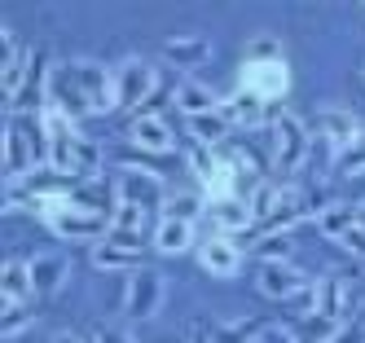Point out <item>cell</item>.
Instances as JSON below:
<instances>
[{
	"instance_id": "1",
	"label": "cell",
	"mask_w": 365,
	"mask_h": 343,
	"mask_svg": "<svg viewBox=\"0 0 365 343\" xmlns=\"http://www.w3.org/2000/svg\"><path fill=\"white\" fill-rule=\"evenodd\" d=\"M44 106L62 111L66 119H84L97 111L115 106V71H106L101 62L75 58L58 71H48V88H44Z\"/></svg>"
},
{
	"instance_id": "2",
	"label": "cell",
	"mask_w": 365,
	"mask_h": 343,
	"mask_svg": "<svg viewBox=\"0 0 365 343\" xmlns=\"http://www.w3.org/2000/svg\"><path fill=\"white\" fill-rule=\"evenodd\" d=\"M123 312L133 317V322H150L154 312L163 308V295H168V277L159 269H150V264H141L137 273H128V290H123Z\"/></svg>"
},
{
	"instance_id": "3",
	"label": "cell",
	"mask_w": 365,
	"mask_h": 343,
	"mask_svg": "<svg viewBox=\"0 0 365 343\" xmlns=\"http://www.w3.org/2000/svg\"><path fill=\"white\" fill-rule=\"evenodd\" d=\"M273 163L277 172H299L308 163V128L291 111H282L273 119Z\"/></svg>"
},
{
	"instance_id": "4",
	"label": "cell",
	"mask_w": 365,
	"mask_h": 343,
	"mask_svg": "<svg viewBox=\"0 0 365 343\" xmlns=\"http://www.w3.org/2000/svg\"><path fill=\"white\" fill-rule=\"evenodd\" d=\"M286 88H291V71H286L282 58L269 62H242V93H251L255 101H282Z\"/></svg>"
},
{
	"instance_id": "5",
	"label": "cell",
	"mask_w": 365,
	"mask_h": 343,
	"mask_svg": "<svg viewBox=\"0 0 365 343\" xmlns=\"http://www.w3.org/2000/svg\"><path fill=\"white\" fill-rule=\"evenodd\" d=\"M317 286L299 264H264L259 269V295L264 300H282V304H291L299 295H308V290Z\"/></svg>"
},
{
	"instance_id": "6",
	"label": "cell",
	"mask_w": 365,
	"mask_h": 343,
	"mask_svg": "<svg viewBox=\"0 0 365 343\" xmlns=\"http://www.w3.org/2000/svg\"><path fill=\"white\" fill-rule=\"evenodd\" d=\"M154 66L145 58H128L119 71H115V106H123V111H137V101H145L154 93Z\"/></svg>"
},
{
	"instance_id": "7",
	"label": "cell",
	"mask_w": 365,
	"mask_h": 343,
	"mask_svg": "<svg viewBox=\"0 0 365 343\" xmlns=\"http://www.w3.org/2000/svg\"><path fill=\"white\" fill-rule=\"evenodd\" d=\"M31 172H40V150L31 145V137L22 132L18 119H9L5 123V180H9V190Z\"/></svg>"
},
{
	"instance_id": "8",
	"label": "cell",
	"mask_w": 365,
	"mask_h": 343,
	"mask_svg": "<svg viewBox=\"0 0 365 343\" xmlns=\"http://www.w3.org/2000/svg\"><path fill=\"white\" fill-rule=\"evenodd\" d=\"M48 229H53L58 237H66V242H93V237H101V233L110 229V220L101 216L97 207H84L80 198H75V207H66Z\"/></svg>"
},
{
	"instance_id": "9",
	"label": "cell",
	"mask_w": 365,
	"mask_h": 343,
	"mask_svg": "<svg viewBox=\"0 0 365 343\" xmlns=\"http://www.w3.org/2000/svg\"><path fill=\"white\" fill-rule=\"evenodd\" d=\"M198 264L212 277H238L242 273V247L233 242V237L216 233V237H207V242L198 247Z\"/></svg>"
},
{
	"instance_id": "10",
	"label": "cell",
	"mask_w": 365,
	"mask_h": 343,
	"mask_svg": "<svg viewBox=\"0 0 365 343\" xmlns=\"http://www.w3.org/2000/svg\"><path fill=\"white\" fill-rule=\"evenodd\" d=\"M128 137H133L145 154H168L176 145V137H172V128H168L163 115H137L133 123H128Z\"/></svg>"
},
{
	"instance_id": "11",
	"label": "cell",
	"mask_w": 365,
	"mask_h": 343,
	"mask_svg": "<svg viewBox=\"0 0 365 343\" xmlns=\"http://www.w3.org/2000/svg\"><path fill=\"white\" fill-rule=\"evenodd\" d=\"M312 312H326L334 322H348L352 312V295H348V282L344 277H322L312 286Z\"/></svg>"
},
{
	"instance_id": "12",
	"label": "cell",
	"mask_w": 365,
	"mask_h": 343,
	"mask_svg": "<svg viewBox=\"0 0 365 343\" xmlns=\"http://www.w3.org/2000/svg\"><path fill=\"white\" fill-rule=\"evenodd\" d=\"M176 111L185 115V119H198V115H212V111H220V97H216V88L212 84H198V79H185V84H176Z\"/></svg>"
},
{
	"instance_id": "13",
	"label": "cell",
	"mask_w": 365,
	"mask_h": 343,
	"mask_svg": "<svg viewBox=\"0 0 365 343\" xmlns=\"http://www.w3.org/2000/svg\"><path fill=\"white\" fill-rule=\"evenodd\" d=\"M150 216L145 207L133 203V198H119L115 203V216H110V229H115V242H128V247H141V233H145Z\"/></svg>"
},
{
	"instance_id": "14",
	"label": "cell",
	"mask_w": 365,
	"mask_h": 343,
	"mask_svg": "<svg viewBox=\"0 0 365 343\" xmlns=\"http://www.w3.org/2000/svg\"><path fill=\"white\" fill-rule=\"evenodd\" d=\"M93 269L101 273H137L141 269V247H128V242H115V237H106V242H97L93 251Z\"/></svg>"
},
{
	"instance_id": "15",
	"label": "cell",
	"mask_w": 365,
	"mask_h": 343,
	"mask_svg": "<svg viewBox=\"0 0 365 343\" xmlns=\"http://www.w3.org/2000/svg\"><path fill=\"white\" fill-rule=\"evenodd\" d=\"M322 132H326V141H330V150L334 154H344V150H352L365 132H361V123L348 115V111H322Z\"/></svg>"
},
{
	"instance_id": "16",
	"label": "cell",
	"mask_w": 365,
	"mask_h": 343,
	"mask_svg": "<svg viewBox=\"0 0 365 343\" xmlns=\"http://www.w3.org/2000/svg\"><path fill=\"white\" fill-rule=\"evenodd\" d=\"M71 277V260L62 255H36L31 260V282H36V295H58Z\"/></svg>"
},
{
	"instance_id": "17",
	"label": "cell",
	"mask_w": 365,
	"mask_h": 343,
	"mask_svg": "<svg viewBox=\"0 0 365 343\" xmlns=\"http://www.w3.org/2000/svg\"><path fill=\"white\" fill-rule=\"evenodd\" d=\"M163 58H168V66H180V71H194V66H202L207 58H212V44H207L202 36H176V40H168V48H163Z\"/></svg>"
},
{
	"instance_id": "18",
	"label": "cell",
	"mask_w": 365,
	"mask_h": 343,
	"mask_svg": "<svg viewBox=\"0 0 365 343\" xmlns=\"http://www.w3.org/2000/svg\"><path fill=\"white\" fill-rule=\"evenodd\" d=\"M312 225H317V233L330 237V242H344V237L352 233V225H356V207L352 203H326Z\"/></svg>"
},
{
	"instance_id": "19",
	"label": "cell",
	"mask_w": 365,
	"mask_h": 343,
	"mask_svg": "<svg viewBox=\"0 0 365 343\" xmlns=\"http://www.w3.org/2000/svg\"><path fill=\"white\" fill-rule=\"evenodd\" d=\"M0 295H5L9 304H27L36 295V282H31V264L22 260H9L5 273H0Z\"/></svg>"
},
{
	"instance_id": "20",
	"label": "cell",
	"mask_w": 365,
	"mask_h": 343,
	"mask_svg": "<svg viewBox=\"0 0 365 343\" xmlns=\"http://www.w3.org/2000/svg\"><path fill=\"white\" fill-rule=\"evenodd\" d=\"M154 247L163 255H180L194 247V225L190 220H159L154 225Z\"/></svg>"
},
{
	"instance_id": "21",
	"label": "cell",
	"mask_w": 365,
	"mask_h": 343,
	"mask_svg": "<svg viewBox=\"0 0 365 343\" xmlns=\"http://www.w3.org/2000/svg\"><path fill=\"white\" fill-rule=\"evenodd\" d=\"M207 211H212V220L225 229V233H238V229H247L255 216H251V203L238 194V198H225V203H212V207H207Z\"/></svg>"
},
{
	"instance_id": "22",
	"label": "cell",
	"mask_w": 365,
	"mask_h": 343,
	"mask_svg": "<svg viewBox=\"0 0 365 343\" xmlns=\"http://www.w3.org/2000/svg\"><path fill=\"white\" fill-rule=\"evenodd\" d=\"M229 119L220 115V111H212V115H198V119H190V132H194V145H202V150H216L225 137H229Z\"/></svg>"
},
{
	"instance_id": "23",
	"label": "cell",
	"mask_w": 365,
	"mask_h": 343,
	"mask_svg": "<svg viewBox=\"0 0 365 343\" xmlns=\"http://www.w3.org/2000/svg\"><path fill=\"white\" fill-rule=\"evenodd\" d=\"M220 115H225L233 128H255L259 119H264V101H255L251 93H238L233 101H225V106H220Z\"/></svg>"
},
{
	"instance_id": "24",
	"label": "cell",
	"mask_w": 365,
	"mask_h": 343,
	"mask_svg": "<svg viewBox=\"0 0 365 343\" xmlns=\"http://www.w3.org/2000/svg\"><path fill=\"white\" fill-rule=\"evenodd\" d=\"M282 194H286V185H273V180H259L255 185V194L247 198L251 203V216H255V225H264L273 211L282 207Z\"/></svg>"
},
{
	"instance_id": "25",
	"label": "cell",
	"mask_w": 365,
	"mask_h": 343,
	"mask_svg": "<svg viewBox=\"0 0 365 343\" xmlns=\"http://www.w3.org/2000/svg\"><path fill=\"white\" fill-rule=\"evenodd\" d=\"M198 211H207V198H202V190L198 194H172V198H163V220H198Z\"/></svg>"
},
{
	"instance_id": "26",
	"label": "cell",
	"mask_w": 365,
	"mask_h": 343,
	"mask_svg": "<svg viewBox=\"0 0 365 343\" xmlns=\"http://www.w3.org/2000/svg\"><path fill=\"white\" fill-rule=\"evenodd\" d=\"M255 255L264 260V264H291V255H295L291 233H264V237L255 242Z\"/></svg>"
},
{
	"instance_id": "27",
	"label": "cell",
	"mask_w": 365,
	"mask_h": 343,
	"mask_svg": "<svg viewBox=\"0 0 365 343\" xmlns=\"http://www.w3.org/2000/svg\"><path fill=\"white\" fill-rule=\"evenodd\" d=\"M339 330H344V322H334V317H326V312H308L304 326H299V339L304 343H330Z\"/></svg>"
},
{
	"instance_id": "28",
	"label": "cell",
	"mask_w": 365,
	"mask_h": 343,
	"mask_svg": "<svg viewBox=\"0 0 365 343\" xmlns=\"http://www.w3.org/2000/svg\"><path fill=\"white\" fill-rule=\"evenodd\" d=\"M22 330H31V308L27 304H9V300H0V334L14 339Z\"/></svg>"
},
{
	"instance_id": "29",
	"label": "cell",
	"mask_w": 365,
	"mask_h": 343,
	"mask_svg": "<svg viewBox=\"0 0 365 343\" xmlns=\"http://www.w3.org/2000/svg\"><path fill=\"white\" fill-rule=\"evenodd\" d=\"M190 168H194V176L207 185V180H212V176L225 168V158H220L216 150H202V145H194V150H190Z\"/></svg>"
},
{
	"instance_id": "30",
	"label": "cell",
	"mask_w": 365,
	"mask_h": 343,
	"mask_svg": "<svg viewBox=\"0 0 365 343\" xmlns=\"http://www.w3.org/2000/svg\"><path fill=\"white\" fill-rule=\"evenodd\" d=\"M97 168H101V150L75 132V172H97Z\"/></svg>"
},
{
	"instance_id": "31",
	"label": "cell",
	"mask_w": 365,
	"mask_h": 343,
	"mask_svg": "<svg viewBox=\"0 0 365 343\" xmlns=\"http://www.w3.org/2000/svg\"><path fill=\"white\" fill-rule=\"evenodd\" d=\"M361 172H365V137H361L352 150L339 154V176H348V180H352V176H361Z\"/></svg>"
},
{
	"instance_id": "32",
	"label": "cell",
	"mask_w": 365,
	"mask_h": 343,
	"mask_svg": "<svg viewBox=\"0 0 365 343\" xmlns=\"http://www.w3.org/2000/svg\"><path fill=\"white\" fill-rule=\"evenodd\" d=\"M330 343H365V317H361V322H348L344 330H339Z\"/></svg>"
},
{
	"instance_id": "33",
	"label": "cell",
	"mask_w": 365,
	"mask_h": 343,
	"mask_svg": "<svg viewBox=\"0 0 365 343\" xmlns=\"http://www.w3.org/2000/svg\"><path fill=\"white\" fill-rule=\"evenodd\" d=\"M339 247H344V251H348L352 260H365V233H361V229L352 225V233H348V237H344V242H339Z\"/></svg>"
},
{
	"instance_id": "34",
	"label": "cell",
	"mask_w": 365,
	"mask_h": 343,
	"mask_svg": "<svg viewBox=\"0 0 365 343\" xmlns=\"http://www.w3.org/2000/svg\"><path fill=\"white\" fill-rule=\"evenodd\" d=\"M259 339H264V343H304L299 334H291L286 326H264V334H259Z\"/></svg>"
},
{
	"instance_id": "35",
	"label": "cell",
	"mask_w": 365,
	"mask_h": 343,
	"mask_svg": "<svg viewBox=\"0 0 365 343\" xmlns=\"http://www.w3.org/2000/svg\"><path fill=\"white\" fill-rule=\"evenodd\" d=\"M88 343H133V339H128V334H123V330H110V326H97V330H93V339H88Z\"/></svg>"
},
{
	"instance_id": "36",
	"label": "cell",
	"mask_w": 365,
	"mask_h": 343,
	"mask_svg": "<svg viewBox=\"0 0 365 343\" xmlns=\"http://www.w3.org/2000/svg\"><path fill=\"white\" fill-rule=\"evenodd\" d=\"M356 229H361V233H365V198H361V203H356Z\"/></svg>"
},
{
	"instance_id": "37",
	"label": "cell",
	"mask_w": 365,
	"mask_h": 343,
	"mask_svg": "<svg viewBox=\"0 0 365 343\" xmlns=\"http://www.w3.org/2000/svg\"><path fill=\"white\" fill-rule=\"evenodd\" d=\"M53 343H84V339H75V334H58Z\"/></svg>"
},
{
	"instance_id": "38",
	"label": "cell",
	"mask_w": 365,
	"mask_h": 343,
	"mask_svg": "<svg viewBox=\"0 0 365 343\" xmlns=\"http://www.w3.org/2000/svg\"><path fill=\"white\" fill-rule=\"evenodd\" d=\"M247 343H264V339H259V334H255V339H247Z\"/></svg>"
}]
</instances>
